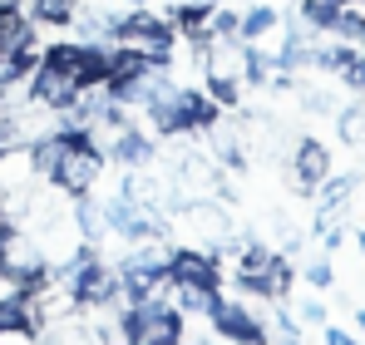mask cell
I'll use <instances>...</instances> for the list:
<instances>
[{
    "mask_svg": "<svg viewBox=\"0 0 365 345\" xmlns=\"http://www.w3.org/2000/svg\"><path fill=\"white\" fill-rule=\"evenodd\" d=\"M123 345H182V311L168 301L123 306Z\"/></svg>",
    "mask_w": 365,
    "mask_h": 345,
    "instance_id": "1",
    "label": "cell"
},
{
    "mask_svg": "<svg viewBox=\"0 0 365 345\" xmlns=\"http://www.w3.org/2000/svg\"><path fill=\"white\" fill-rule=\"evenodd\" d=\"M55 262L45 257V247H40V237L30 227H15L0 237V272L15 282V287H35V282H45V272H50Z\"/></svg>",
    "mask_w": 365,
    "mask_h": 345,
    "instance_id": "2",
    "label": "cell"
},
{
    "mask_svg": "<svg viewBox=\"0 0 365 345\" xmlns=\"http://www.w3.org/2000/svg\"><path fill=\"white\" fill-rule=\"evenodd\" d=\"M104 163H109V158H104L99 148H89L84 138H74V143L64 148V158H60V168H55V177H50V182H55V187H64L69 197L94 192V182L104 177Z\"/></svg>",
    "mask_w": 365,
    "mask_h": 345,
    "instance_id": "3",
    "label": "cell"
},
{
    "mask_svg": "<svg viewBox=\"0 0 365 345\" xmlns=\"http://www.w3.org/2000/svg\"><path fill=\"white\" fill-rule=\"evenodd\" d=\"M178 227L192 237V242H202V247H217L227 232H232V217H227V207L222 202H207V197H187L182 202V217Z\"/></svg>",
    "mask_w": 365,
    "mask_h": 345,
    "instance_id": "4",
    "label": "cell"
},
{
    "mask_svg": "<svg viewBox=\"0 0 365 345\" xmlns=\"http://www.w3.org/2000/svg\"><path fill=\"white\" fill-rule=\"evenodd\" d=\"M207 321L217 326V336L232 345H267V326L252 316V311H242V301H227V296H217L212 301V311H207Z\"/></svg>",
    "mask_w": 365,
    "mask_h": 345,
    "instance_id": "5",
    "label": "cell"
},
{
    "mask_svg": "<svg viewBox=\"0 0 365 345\" xmlns=\"http://www.w3.org/2000/svg\"><path fill=\"white\" fill-rule=\"evenodd\" d=\"M25 89H30V99L35 104H45V109H69L74 104V94H79V79L74 74H64L60 64H50V59H40L35 69H30V79H25Z\"/></svg>",
    "mask_w": 365,
    "mask_h": 345,
    "instance_id": "6",
    "label": "cell"
},
{
    "mask_svg": "<svg viewBox=\"0 0 365 345\" xmlns=\"http://www.w3.org/2000/svg\"><path fill=\"white\" fill-rule=\"evenodd\" d=\"M326 177H331V148L321 138H297V153H292V192L311 197Z\"/></svg>",
    "mask_w": 365,
    "mask_h": 345,
    "instance_id": "7",
    "label": "cell"
},
{
    "mask_svg": "<svg viewBox=\"0 0 365 345\" xmlns=\"http://www.w3.org/2000/svg\"><path fill=\"white\" fill-rule=\"evenodd\" d=\"M109 163H119V168H148L153 163V138H143L138 128H119V138L109 148Z\"/></svg>",
    "mask_w": 365,
    "mask_h": 345,
    "instance_id": "8",
    "label": "cell"
},
{
    "mask_svg": "<svg viewBox=\"0 0 365 345\" xmlns=\"http://www.w3.org/2000/svg\"><path fill=\"white\" fill-rule=\"evenodd\" d=\"M40 30H69V20L79 15V0H25L20 5Z\"/></svg>",
    "mask_w": 365,
    "mask_h": 345,
    "instance_id": "9",
    "label": "cell"
},
{
    "mask_svg": "<svg viewBox=\"0 0 365 345\" xmlns=\"http://www.w3.org/2000/svg\"><path fill=\"white\" fill-rule=\"evenodd\" d=\"M331 35L346 40V45H356V50H365V5L361 0H341V10L331 20Z\"/></svg>",
    "mask_w": 365,
    "mask_h": 345,
    "instance_id": "10",
    "label": "cell"
},
{
    "mask_svg": "<svg viewBox=\"0 0 365 345\" xmlns=\"http://www.w3.org/2000/svg\"><path fill=\"white\" fill-rule=\"evenodd\" d=\"M252 291H257V296H267V301H287V296H292V262L277 252V257H272V267L257 277V287H252Z\"/></svg>",
    "mask_w": 365,
    "mask_h": 345,
    "instance_id": "11",
    "label": "cell"
},
{
    "mask_svg": "<svg viewBox=\"0 0 365 345\" xmlns=\"http://www.w3.org/2000/svg\"><path fill=\"white\" fill-rule=\"evenodd\" d=\"M277 20H282V15H277L272 5H252V10H247L242 20H237V40L257 45L262 35H272V30H277Z\"/></svg>",
    "mask_w": 365,
    "mask_h": 345,
    "instance_id": "12",
    "label": "cell"
},
{
    "mask_svg": "<svg viewBox=\"0 0 365 345\" xmlns=\"http://www.w3.org/2000/svg\"><path fill=\"white\" fill-rule=\"evenodd\" d=\"M202 89H207V99L217 109H237L242 104V79H232V74H202Z\"/></svg>",
    "mask_w": 365,
    "mask_h": 345,
    "instance_id": "13",
    "label": "cell"
},
{
    "mask_svg": "<svg viewBox=\"0 0 365 345\" xmlns=\"http://www.w3.org/2000/svg\"><path fill=\"white\" fill-rule=\"evenodd\" d=\"M336 123H341V138H346L351 148H361V153H365V104L341 109V114H336Z\"/></svg>",
    "mask_w": 365,
    "mask_h": 345,
    "instance_id": "14",
    "label": "cell"
},
{
    "mask_svg": "<svg viewBox=\"0 0 365 345\" xmlns=\"http://www.w3.org/2000/svg\"><path fill=\"white\" fill-rule=\"evenodd\" d=\"M272 336H277V345H302V321H297V316H287V311H277Z\"/></svg>",
    "mask_w": 365,
    "mask_h": 345,
    "instance_id": "15",
    "label": "cell"
},
{
    "mask_svg": "<svg viewBox=\"0 0 365 345\" xmlns=\"http://www.w3.org/2000/svg\"><path fill=\"white\" fill-rule=\"evenodd\" d=\"M306 282H311L316 291H326L331 282H336V267H331V262L321 257V262H311V267H306Z\"/></svg>",
    "mask_w": 365,
    "mask_h": 345,
    "instance_id": "16",
    "label": "cell"
},
{
    "mask_svg": "<svg viewBox=\"0 0 365 345\" xmlns=\"http://www.w3.org/2000/svg\"><path fill=\"white\" fill-rule=\"evenodd\" d=\"M302 321L306 326H326V306L321 301H302Z\"/></svg>",
    "mask_w": 365,
    "mask_h": 345,
    "instance_id": "17",
    "label": "cell"
},
{
    "mask_svg": "<svg viewBox=\"0 0 365 345\" xmlns=\"http://www.w3.org/2000/svg\"><path fill=\"white\" fill-rule=\"evenodd\" d=\"M326 345H361L356 336H346L341 326H326Z\"/></svg>",
    "mask_w": 365,
    "mask_h": 345,
    "instance_id": "18",
    "label": "cell"
},
{
    "mask_svg": "<svg viewBox=\"0 0 365 345\" xmlns=\"http://www.w3.org/2000/svg\"><path fill=\"white\" fill-rule=\"evenodd\" d=\"M15 227V222H10V212H5V207H0V237H5V232Z\"/></svg>",
    "mask_w": 365,
    "mask_h": 345,
    "instance_id": "19",
    "label": "cell"
},
{
    "mask_svg": "<svg viewBox=\"0 0 365 345\" xmlns=\"http://www.w3.org/2000/svg\"><path fill=\"white\" fill-rule=\"evenodd\" d=\"M20 5H25V0H0V15H5V10H20Z\"/></svg>",
    "mask_w": 365,
    "mask_h": 345,
    "instance_id": "20",
    "label": "cell"
},
{
    "mask_svg": "<svg viewBox=\"0 0 365 345\" xmlns=\"http://www.w3.org/2000/svg\"><path fill=\"white\" fill-rule=\"evenodd\" d=\"M356 326H361V331H365V311H356Z\"/></svg>",
    "mask_w": 365,
    "mask_h": 345,
    "instance_id": "21",
    "label": "cell"
},
{
    "mask_svg": "<svg viewBox=\"0 0 365 345\" xmlns=\"http://www.w3.org/2000/svg\"><path fill=\"white\" fill-rule=\"evenodd\" d=\"M123 5H153V0H123Z\"/></svg>",
    "mask_w": 365,
    "mask_h": 345,
    "instance_id": "22",
    "label": "cell"
},
{
    "mask_svg": "<svg viewBox=\"0 0 365 345\" xmlns=\"http://www.w3.org/2000/svg\"><path fill=\"white\" fill-rule=\"evenodd\" d=\"M356 242H361V247H365V227H361V232H356Z\"/></svg>",
    "mask_w": 365,
    "mask_h": 345,
    "instance_id": "23",
    "label": "cell"
},
{
    "mask_svg": "<svg viewBox=\"0 0 365 345\" xmlns=\"http://www.w3.org/2000/svg\"><path fill=\"white\" fill-rule=\"evenodd\" d=\"M361 5H365V0H361Z\"/></svg>",
    "mask_w": 365,
    "mask_h": 345,
    "instance_id": "24",
    "label": "cell"
}]
</instances>
